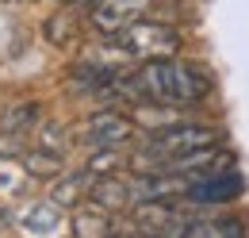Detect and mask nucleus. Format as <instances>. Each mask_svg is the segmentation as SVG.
I'll return each instance as SVG.
<instances>
[{
    "instance_id": "obj_11",
    "label": "nucleus",
    "mask_w": 249,
    "mask_h": 238,
    "mask_svg": "<svg viewBox=\"0 0 249 238\" xmlns=\"http://www.w3.org/2000/svg\"><path fill=\"white\" fill-rule=\"evenodd\" d=\"M184 238H249V235H246V223L234 219V215H215V219H196L192 215Z\"/></svg>"
},
{
    "instance_id": "obj_14",
    "label": "nucleus",
    "mask_w": 249,
    "mask_h": 238,
    "mask_svg": "<svg viewBox=\"0 0 249 238\" xmlns=\"http://www.w3.org/2000/svg\"><path fill=\"white\" fill-rule=\"evenodd\" d=\"M65 158L62 154H50V150H27L23 154V173L27 177H38V180H58V173H62Z\"/></svg>"
},
{
    "instance_id": "obj_7",
    "label": "nucleus",
    "mask_w": 249,
    "mask_h": 238,
    "mask_svg": "<svg viewBox=\"0 0 249 238\" xmlns=\"http://www.w3.org/2000/svg\"><path fill=\"white\" fill-rule=\"evenodd\" d=\"M138 0H89V23H92L100 35L115 39L126 23L138 20Z\"/></svg>"
},
{
    "instance_id": "obj_3",
    "label": "nucleus",
    "mask_w": 249,
    "mask_h": 238,
    "mask_svg": "<svg viewBox=\"0 0 249 238\" xmlns=\"http://www.w3.org/2000/svg\"><path fill=\"white\" fill-rule=\"evenodd\" d=\"M115 46L123 50L126 58L138 61H154V58H177L184 39L180 31L169 27V23H157V20H134L115 35Z\"/></svg>"
},
{
    "instance_id": "obj_16",
    "label": "nucleus",
    "mask_w": 249,
    "mask_h": 238,
    "mask_svg": "<svg viewBox=\"0 0 249 238\" xmlns=\"http://www.w3.org/2000/svg\"><path fill=\"white\" fill-rule=\"evenodd\" d=\"M115 165H123V158H119V150H96L92 158H89V173L92 177H107V173H115Z\"/></svg>"
},
{
    "instance_id": "obj_4",
    "label": "nucleus",
    "mask_w": 249,
    "mask_h": 238,
    "mask_svg": "<svg viewBox=\"0 0 249 238\" xmlns=\"http://www.w3.org/2000/svg\"><path fill=\"white\" fill-rule=\"evenodd\" d=\"M130 223H134V231H150L161 238H184L192 215L180 208V200H138V204H130Z\"/></svg>"
},
{
    "instance_id": "obj_12",
    "label": "nucleus",
    "mask_w": 249,
    "mask_h": 238,
    "mask_svg": "<svg viewBox=\"0 0 249 238\" xmlns=\"http://www.w3.org/2000/svg\"><path fill=\"white\" fill-rule=\"evenodd\" d=\"M89 200H92V204H100V208H107L111 215H115V211L130 208V188H126L123 177L107 173V177H96L92 192H89Z\"/></svg>"
},
{
    "instance_id": "obj_17",
    "label": "nucleus",
    "mask_w": 249,
    "mask_h": 238,
    "mask_svg": "<svg viewBox=\"0 0 249 238\" xmlns=\"http://www.w3.org/2000/svg\"><path fill=\"white\" fill-rule=\"evenodd\" d=\"M46 35H50V42L65 46V42L73 39V8H62V12L54 16V23L46 27Z\"/></svg>"
},
{
    "instance_id": "obj_13",
    "label": "nucleus",
    "mask_w": 249,
    "mask_h": 238,
    "mask_svg": "<svg viewBox=\"0 0 249 238\" xmlns=\"http://www.w3.org/2000/svg\"><path fill=\"white\" fill-rule=\"evenodd\" d=\"M58 223H62V208L54 204V200H42V204H35L27 215H23V231L27 235H58Z\"/></svg>"
},
{
    "instance_id": "obj_2",
    "label": "nucleus",
    "mask_w": 249,
    "mask_h": 238,
    "mask_svg": "<svg viewBox=\"0 0 249 238\" xmlns=\"http://www.w3.org/2000/svg\"><path fill=\"white\" fill-rule=\"evenodd\" d=\"M222 142V131L218 127H203V123H180V127H169V131H157L146 146L134 154V169L138 173H165L169 161L196 154V150H207Z\"/></svg>"
},
{
    "instance_id": "obj_1",
    "label": "nucleus",
    "mask_w": 249,
    "mask_h": 238,
    "mask_svg": "<svg viewBox=\"0 0 249 238\" xmlns=\"http://www.w3.org/2000/svg\"><path fill=\"white\" fill-rule=\"evenodd\" d=\"M130 77L138 89V104H154V108H188L211 92L207 69L196 61H184L180 54L142 61V69H134Z\"/></svg>"
},
{
    "instance_id": "obj_18",
    "label": "nucleus",
    "mask_w": 249,
    "mask_h": 238,
    "mask_svg": "<svg viewBox=\"0 0 249 238\" xmlns=\"http://www.w3.org/2000/svg\"><path fill=\"white\" fill-rule=\"evenodd\" d=\"M138 4H146V0H138Z\"/></svg>"
},
{
    "instance_id": "obj_6",
    "label": "nucleus",
    "mask_w": 249,
    "mask_h": 238,
    "mask_svg": "<svg viewBox=\"0 0 249 238\" xmlns=\"http://www.w3.org/2000/svg\"><path fill=\"white\" fill-rule=\"evenodd\" d=\"M242 188H246V180L238 177L234 169H226V173H211V177H199L188 184V204H199V208H218V204H230V200H238L242 196Z\"/></svg>"
},
{
    "instance_id": "obj_5",
    "label": "nucleus",
    "mask_w": 249,
    "mask_h": 238,
    "mask_svg": "<svg viewBox=\"0 0 249 238\" xmlns=\"http://www.w3.org/2000/svg\"><path fill=\"white\" fill-rule=\"evenodd\" d=\"M134 135H138V123L130 116H123V112H115V108L89 116L81 123V131H77V139H81L85 146H92V150H119V146H126Z\"/></svg>"
},
{
    "instance_id": "obj_8",
    "label": "nucleus",
    "mask_w": 249,
    "mask_h": 238,
    "mask_svg": "<svg viewBox=\"0 0 249 238\" xmlns=\"http://www.w3.org/2000/svg\"><path fill=\"white\" fill-rule=\"evenodd\" d=\"M38 127V104L35 100H19V104H8V112L0 119V150H16L23 142V135H31Z\"/></svg>"
},
{
    "instance_id": "obj_15",
    "label": "nucleus",
    "mask_w": 249,
    "mask_h": 238,
    "mask_svg": "<svg viewBox=\"0 0 249 238\" xmlns=\"http://www.w3.org/2000/svg\"><path fill=\"white\" fill-rule=\"evenodd\" d=\"M35 131H38V135H35V146H38V150H50V154H62V158H65L69 135H65L62 123H38Z\"/></svg>"
},
{
    "instance_id": "obj_9",
    "label": "nucleus",
    "mask_w": 249,
    "mask_h": 238,
    "mask_svg": "<svg viewBox=\"0 0 249 238\" xmlns=\"http://www.w3.org/2000/svg\"><path fill=\"white\" fill-rule=\"evenodd\" d=\"M115 235V215L92 200L73 208V238H111Z\"/></svg>"
},
{
    "instance_id": "obj_10",
    "label": "nucleus",
    "mask_w": 249,
    "mask_h": 238,
    "mask_svg": "<svg viewBox=\"0 0 249 238\" xmlns=\"http://www.w3.org/2000/svg\"><path fill=\"white\" fill-rule=\"evenodd\" d=\"M92 184H96V177L89 173V169H77V173H69V177L58 173V184H54L50 200H54L58 208H77V204H85V200H89Z\"/></svg>"
}]
</instances>
